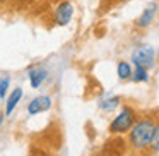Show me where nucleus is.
Returning <instances> with one entry per match:
<instances>
[{"label": "nucleus", "instance_id": "nucleus-1", "mask_svg": "<svg viewBox=\"0 0 159 156\" xmlns=\"http://www.w3.org/2000/svg\"><path fill=\"white\" fill-rule=\"evenodd\" d=\"M154 129H156L154 117L137 118V122L128 132V148L134 153L149 151L152 135H154Z\"/></svg>", "mask_w": 159, "mask_h": 156}, {"label": "nucleus", "instance_id": "nucleus-2", "mask_svg": "<svg viewBox=\"0 0 159 156\" xmlns=\"http://www.w3.org/2000/svg\"><path fill=\"white\" fill-rule=\"evenodd\" d=\"M137 122V111L134 110L132 106H123L120 111L116 113V117L111 120L110 124V134L113 135H123V134H128L130 129L134 127V124Z\"/></svg>", "mask_w": 159, "mask_h": 156}, {"label": "nucleus", "instance_id": "nucleus-3", "mask_svg": "<svg viewBox=\"0 0 159 156\" xmlns=\"http://www.w3.org/2000/svg\"><path fill=\"white\" fill-rule=\"evenodd\" d=\"M154 60H156V50L149 45L139 46V48L134 50L132 53V62L135 65L145 67V69H152L154 67Z\"/></svg>", "mask_w": 159, "mask_h": 156}, {"label": "nucleus", "instance_id": "nucleus-4", "mask_svg": "<svg viewBox=\"0 0 159 156\" xmlns=\"http://www.w3.org/2000/svg\"><path fill=\"white\" fill-rule=\"evenodd\" d=\"M72 16H74V5L69 0H62L55 7V22L58 26H67L72 21Z\"/></svg>", "mask_w": 159, "mask_h": 156}, {"label": "nucleus", "instance_id": "nucleus-5", "mask_svg": "<svg viewBox=\"0 0 159 156\" xmlns=\"http://www.w3.org/2000/svg\"><path fill=\"white\" fill-rule=\"evenodd\" d=\"M157 4H149L147 7L142 11V14L139 16L137 19H135V26H137L139 29H145L149 28V26L152 24V21H154L156 14H157Z\"/></svg>", "mask_w": 159, "mask_h": 156}, {"label": "nucleus", "instance_id": "nucleus-6", "mask_svg": "<svg viewBox=\"0 0 159 156\" xmlns=\"http://www.w3.org/2000/svg\"><path fill=\"white\" fill-rule=\"evenodd\" d=\"M50 108H52V98L46 96V94H41V96H36L31 100V103L28 105V113L38 115V113H43V111L50 110Z\"/></svg>", "mask_w": 159, "mask_h": 156}, {"label": "nucleus", "instance_id": "nucleus-7", "mask_svg": "<svg viewBox=\"0 0 159 156\" xmlns=\"http://www.w3.org/2000/svg\"><path fill=\"white\" fill-rule=\"evenodd\" d=\"M28 77H29V83H31L33 87H39L46 81L48 72H46V69L41 65H33L28 69Z\"/></svg>", "mask_w": 159, "mask_h": 156}, {"label": "nucleus", "instance_id": "nucleus-8", "mask_svg": "<svg viewBox=\"0 0 159 156\" xmlns=\"http://www.w3.org/2000/svg\"><path fill=\"white\" fill-rule=\"evenodd\" d=\"M21 98H22V89L21 87H16L7 98V103H5V115H11L12 111H14V108L19 105Z\"/></svg>", "mask_w": 159, "mask_h": 156}, {"label": "nucleus", "instance_id": "nucleus-9", "mask_svg": "<svg viewBox=\"0 0 159 156\" xmlns=\"http://www.w3.org/2000/svg\"><path fill=\"white\" fill-rule=\"evenodd\" d=\"M116 74H118V77H120L121 81H127V79H132L134 70H132L130 64L121 60V62H118V65H116Z\"/></svg>", "mask_w": 159, "mask_h": 156}, {"label": "nucleus", "instance_id": "nucleus-10", "mask_svg": "<svg viewBox=\"0 0 159 156\" xmlns=\"http://www.w3.org/2000/svg\"><path fill=\"white\" fill-rule=\"evenodd\" d=\"M120 103H121V98L120 96H113V98H108V100H104V101H101L99 103V108L103 111H113L115 108H118L120 106Z\"/></svg>", "mask_w": 159, "mask_h": 156}, {"label": "nucleus", "instance_id": "nucleus-11", "mask_svg": "<svg viewBox=\"0 0 159 156\" xmlns=\"http://www.w3.org/2000/svg\"><path fill=\"white\" fill-rule=\"evenodd\" d=\"M132 81H135V83H147L149 81L147 69H145V67H140V65H135V70H134V74H132Z\"/></svg>", "mask_w": 159, "mask_h": 156}, {"label": "nucleus", "instance_id": "nucleus-12", "mask_svg": "<svg viewBox=\"0 0 159 156\" xmlns=\"http://www.w3.org/2000/svg\"><path fill=\"white\" fill-rule=\"evenodd\" d=\"M151 153H159V120L156 122V129H154V135H152L151 141V148H149Z\"/></svg>", "mask_w": 159, "mask_h": 156}, {"label": "nucleus", "instance_id": "nucleus-13", "mask_svg": "<svg viewBox=\"0 0 159 156\" xmlns=\"http://www.w3.org/2000/svg\"><path fill=\"white\" fill-rule=\"evenodd\" d=\"M9 84H11L9 77H2V79H0V100L5 98V93H7V89H9Z\"/></svg>", "mask_w": 159, "mask_h": 156}, {"label": "nucleus", "instance_id": "nucleus-14", "mask_svg": "<svg viewBox=\"0 0 159 156\" xmlns=\"http://www.w3.org/2000/svg\"><path fill=\"white\" fill-rule=\"evenodd\" d=\"M11 2L19 4V5H26V4H31V2H34V0H11Z\"/></svg>", "mask_w": 159, "mask_h": 156}, {"label": "nucleus", "instance_id": "nucleus-15", "mask_svg": "<svg viewBox=\"0 0 159 156\" xmlns=\"http://www.w3.org/2000/svg\"><path fill=\"white\" fill-rule=\"evenodd\" d=\"M4 117H5V113L4 111H0V127H2V124H4Z\"/></svg>", "mask_w": 159, "mask_h": 156}, {"label": "nucleus", "instance_id": "nucleus-16", "mask_svg": "<svg viewBox=\"0 0 159 156\" xmlns=\"http://www.w3.org/2000/svg\"><path fill=\"white\" fill-rule=\"evenodd\" d=\"M157 55H159V50H157Z\"/></svg>", "mask_w": 159, "mask_h": 156}, {"label": "nucleus", "instance_id": "nucleus-17", "mask_svg": "<svg viewBox=\"0 0 159 156\" xmlns=\"http://www.w3.org/2000/svg\"><path fill=\"white\" fill-rule=\"evenodd\" d=\"M0 4H2V0H0Z\"/></svg>", "mask_w": 159, "mask_h": 156}]
</instances>
